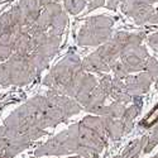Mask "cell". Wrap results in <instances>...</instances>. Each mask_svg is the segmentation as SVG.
Returning a JSON list of instances; mask_svg holds the SVG:
<instances>
[{"label": "cell", "mask_w": 158, "mask_h": 158, "mask_svg": "<svg viewBox=\"0 0 158 158\" xmlns=\"http://www.w3.org/2000/svg\"><path fill=\"white\" fill-rule=\"evenodd\" d=\"M66 24H67V14H66L64 11H62V13H60L58 15H56L53 18L48 33L52 34V35H60L62 33V31L64 29Z\"/></svg>", "instance_id": "cell-3"}, {"label": "cell", "mask_w": 158, "mask_h": 158, "mask_svg": "<svg viewBox=\"0 0 158 158\" xmlns=\"http://www.w3.org/2000/svg\"><path fill=\"white\" fill-rule=\"evenodd\" d=\"M18 5L20 6V9L23 10L24 13V17L28 14V13L33 11V10H38V9H42L41 5H39L38 0H20L18 3ZM25 24V22H24Z\"/></svg>", "instance_id": "cell-6"}, {"label": "cell", "mask_w": 158, "mask_h": 158, "mask_svg": "<svg viewBox=\"0 0 158 158\" xmlns=\"http://www.w3.org/2000/svg\"><path fill=\"white\" fill-rule=\"evenodd\" d=\"M114 20L110 17L106 15H98V17H93L90 18L86 24L91 25V27H96V28H111Z\"/></svg>", "instance_id": "cell-5"}, {"label": "cell", "mask_w": 158, "mask_h": 158, "mask_svg": "<svg viewBox=\"0 0 158 158\" xmlns=\"http://www.w3.org/2000/svg\"><path fill=\"white\" fill-rule=\"evenodd\" d=\"M87 5L86 0H64V9L70 14H78Z\"/></svg>", "instance_id": "cell-4"}, {"label": "cell", "mask_w": 158, "mask_h": 158, "mask_svg": "<svg viewBox=\"0 0 158 158\" xmlns=\"http://www.w3.org/2000/svg\"><path fill=\"white\" fill-rule=\"evenodd\" d=\"M51 2H52V0H38V3H39V5H41L42 9H43L46 5H48Z\"/></svg>", "instance_id": "cell-12"}, {"label": "cell", "mask_w": 158, "mask_h": 158, "mask_svg": "<svg viewBox=\"0 0 158 158\" xmlns=\"http://www.w3.org/2000/svg\"><path fill=\"white\" fill-rule=\"evenodd\" d=\"M123 2H124V0H109V2L106 3V8L111 9V10H115Z\"/></svg>", "instance_id": "cell-10"}, {"label": "cell", "mask_w": 158, "mask_h": 158, "mask_svg": "<svg viewBox=\"0 0 158 158\" xmlns=\"http://www.w3.org/2000/svg\"><path fill=\"white\" fill-rule=\"evenodd\" d=\"M153 13H154V9L151 4L142 3V4H139L135 8L131 9L127 15L133 18L137 24H144L149 20V18L152 17Z\"/></svg>", "instance_id": "cell-2"}, {"label": "cell", "mask_w": 158, "mask_h": 158, "mask_svg": "<svg viewBox=\"0 0 158 158\" xmlns=\"http://www.w3.org/2000/svg\"><path fill=\"white\" fill-rule=\"evenodd\" d=\"M157 89H158V82H157Z\"/></svg>", "instance_id": "cell-14"}, {"label": "cell", "mask_w": 158, "mask_h": 158, "mask_svg": "<svg viewBox=\"0 0 158 158\" xmlns=\"http://www.w3.org/2000/svg\"><path fill=\"white\" fill-rule=\"evenodd\" d=\"M148 42H149L151 47H152L154 51H157V52H158V33L152 34V35L149 37V39H148Z\"/></svg>", "instance_id": "cell-9"}, {"label": "cell", "mask_w": 158, "mask_h": 158, "mask_svg": "<svg viewBox=\"0 0 158 158\" xmlns=\"http://www.w3.org/2000/svg\"><path fill=\"white\" fill-rule=\"evenodd\" d=\"M144 3H147V4H154V3H158V0H144Z\"/></svg>", "instance_id": "cell-13"}, {"label": "cell", "mask_w": 158, "mask_h": 158, "mask_svg": "<svg viewBox=\"0 0 158 158\" xmlns=\"http://www.w3.org/2000/svg\"><path fill=\"white\" fill-rule=\"evenodd\" d=\"M111 37V28H96L85 24L78 34V43L81 46H98Z\"/></svg>", "instance_id": "cell-1"}, {"label": "cell", "mask_w": 158, "mask_h": 158, "mask_svg": "<svg viewBox=\"0 0 158 158\" xmlns=\"http://www.w3.org/2000/svg\"><path fill=\"white\" fill-rule=\"evenodd\" d=\"M89 3V10H94L96 8H100V6H104L105 5V0H86Z\"/></svg>", "instance_id": "cell-8"}, {"label": "cell", "mask_w": 158, "mask_h": 158, "mask_svg": "<svg viewBox=\"0 0 158 158\" xmlns=\"http://www.w3.org/2000/svg\"><path fill=\"white\" fill-rule=\"evenodd\" d=\"M148 23H151V24H158V9L154 10V13L152 14V17L149 18Z\"/></svg>", "instance_id": "cell-11"}, {"label": "cell", "mask_w": 158, "mask_h": 158, "mask_svg": "<svg viewBox=\"0 0 158 158\" xmlns=\"http://www.w3.org/2000/svg\"><path fill=\"white\" fill-rule=\"evenodd\" d=\"M144 69L147 70V73L152 77V80H154V78L158 77V62L156 61V58H153V57L148 58Z\"/></svg>", "instance_id": "cell-7"}]
</instances>
